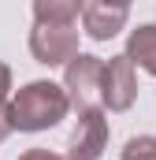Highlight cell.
<instances>
[{
  "label": "cell",
  "instance_id": "obj_4",
  "mask_svg": "<svg viewBox=\"0 0 156 160\" xmlns=\"http://www.w3.org/2000/svg\"><path fill=\"white\" fill-rule=\"evenodd\" d=\"M108 116L100 108H89V112H78L75 127H71V138H67V160H100L108 149Z\"/></svg>",
  "mask_w": 156,
  "mask_h": 160
},
{
  "label": "cell",
  "instance_id": "obj_8",
  "mask_svg": "<svg viewBox=\"0 0 156 160\" xmlns=\"http://www.w3.org/2000/svg\"><path fill=\"white\" fill-rule=\"evenodd\" d=\"M82 8L78 0H37L34 4V22H71L75 26L82 19Z\"/></svg>",
  "mask_w": 156,
  "mask_h": 160
},
{
  "label": "cell",
  "instance_id": "obj_5",
  "mask_svg": "<svg viewBox=\"0 0 156 160\" xmlns=\"http://www.w3.org/2000/svg\"><path fill=\"white\" fill-rule=\"evenodd\" d=\"M138 101V75H134V60L126 52L112 56L104 63V89H100V104L108 112H130Z\"/></svg>",
  "mask_w": 156,
  "mask_h": 160
},
{
  "label": "cell",
  "instance_id": "obj_1",
  "mask_svg": "<svg viewBox=\"0 0 156 160\" xmlns=\"http://www.w3.org/2000/svg\"><path fill=\"white\" fill-rule=\"evenodd\" d=\"M71 112V97L63 86L56 82H26L15 97H11V119L15 130H26V134H37V130H52L67 119Z\"/></svg>",
  "mask_w": 156,
  "mask_h": 160
},
{
  "label": "cell",
  "instance_id": "obj_6",
  "mask_svg": "<svg viewBox=\"0 0 156 160\" xmlns=\"http://www.w3.org/2000/svg\"><path fill=\"white\" fill-rule=\"evenodd\" d=\"M126 19H130L126 4H104V0H97V4L82 8V26H85V34L93 41H112L126 26Z\"/></svg>",
  "mask_w": 156,
  "mask_h": 160
},
{
  "label": "cell",
  "instance_id": "obj_7",
  "mask_svg": "<svg viewBox=\"0 0 156 160\" xmlns=\"http://www.w3.org/2000/svg\"><path fill=\"white\" fill-rule=\"evenodd\" d=\"M126 56L156 78V22H145L138 30H130V41H126Z\"/></svg>",
  "mask_w": 156,
  "mask_h": 160
},
{
  "label": "cell",
  "instance_id": "obj_10",
  "mask_svg": "<svg viewBox=\"0 0 156 160\" xmlns=\"http://www.w3.org/2000/svg\"><path fill=\"white\" fill-rule=\"evenodd\" d=\"M11 104V67L0 60V108Z\"/></svg>",
  "mask_w": 156,
  "mask_h": 160
},
{
  "label": "cell",
  "instance_id": "obj_9",
  "mask_svg": "<svg viewBox=\"0 0 156 160\" xmlns=\"http://www.w3.org/2000/svg\"><path fill=\"white\" fill-rule=\"evenodd\" d=\"M119 160H156V134H134L123 145Z\"/></svg>",
  "mask_w": 156,
  "mask_h": 160
},
{
  "label": "cell",
  "instance_id": "obj_3",
  "mask_svg": "<svg viewBox=\"0 0 156 160\" xmlns=\"http://www.w3.org/2000/svg\"><path fill=\"white\" fill-rule=\"evenodd\" d=\"M30 56L45 67H67L78 56V30L71 22H34Z\"/></svg>",
  "mask_w": 156,
  "mask_h": 160
},
{
  "label": "cell",
  "instance_id": "obj_11",
  "mask_svg": "<svg viewBox=\"0 0 156 160\" xmlns=\"http://www.w3.org/2000/svg\"><path fill=\"white\" fill-rule=\"evenodd\" d=\"M19 160H67L63 153H52V149H41V145H34V149H26Z\"/></svg>",
  "mask_w": 156,
  "mask_h": 160
},
{
  "label": "cell",
  "instance_id": "obj_12",
  "mask_svg": "<svg viewBox=\"0 0 156 160\" xmlns=\"http://www.w3.org/2000/svg\"><path fill=\"white\" fill-rule=\"evenodd\" d=\"M11 130H15V119H11V104H7V108H0V142L11 138Z\"/></svg>",
  "mask_w": 156,
  "mask_h": 160
},
{
  "label": "cell",
  "instance_id": "obj_2",
  "mask_svg": "<svg viewBox=\"0 0 156 160\" xmlns=\"http://www.w3.org/2000/svg\"><path fill=\"white\" fill-rule=\"evenodd\" d=\"M63 89H67V97H71V108H78V112L100 108L104 60H100V56H89V52H78L75 60L63 67Z\"/></svg>",
  "mask_w": 156,
  "mask_h": 160
}]
</instances>
